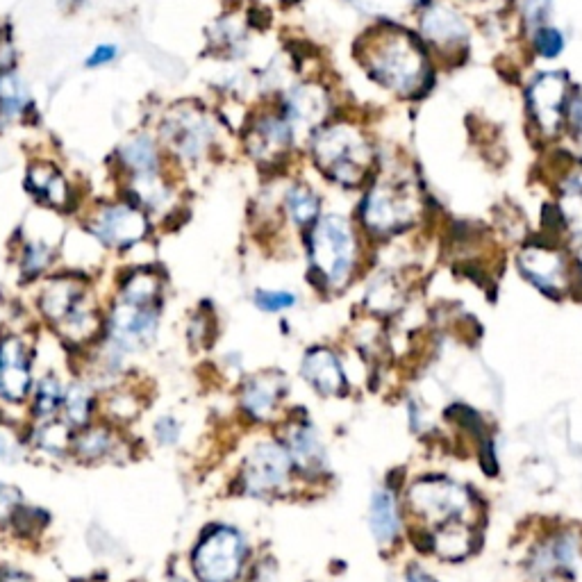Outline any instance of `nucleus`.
Returning <instances> with one entry per match:
<instances>
[{"label": "nucleus", "mask_w": 582, "mask_h": 582, "mask_svg": "<svg viewBox=\"0 0 582 582\" xmlns=\"http://www.w3.org/2000/svg\"><path fill=\"white\" fill-rule=\"evenodd\" d=\"M373 82L398 96H414L428 82V53L410 32L378 28L357 48Z\"/></svg>", "instance_id": "nucleus-1"}, {"label": "nucleus", "mask_w": 582, "mask_h": 582, "mask_svg": "<svg viewBox=\"0 0 582 582\" xmlns=\"http://www.w3.org/2000/svg\"><path fill=\"white\" fill-rule=\"evenodd\" d=\"M312 155L330 180L346 187L360 185L373 166V148L367 135L348 121L323 126L314 135Z\"/></svg>", "instance_id": "nucleus-2"}, {"label": "nucleus", "mask_w": 582, "mask_h": 582, "mask_svg": "<svg viewBox=\"0 0 582 582\" xmlns=\"http://www.w3.org/2000/svg\"><path fill=\"white\" fill-rule=\"evenodd\" d=\"M310 264L321 282L342 291L357 269V232L353 223L339 214L314 221L310 232Z\"/></svg>", "instance_id": "nucleus-3"}, {"label": "nucleus", "mask_w": 582, "mask_h": 582, "mask_svg": "<svg viewBox=\"0 0 582 582\" xmlns=\"http://www.w3.org/2000/svg\"><path fill=\"white\" fill-rule=\"evenodd\" d=\"M419 214V203L410 185L398 180H380L364 196L362 226L373 235H394L410 228Z\"/></svg>", "instance_id": "nucleus-4"}, {"label": "nucleus", "mask_w": 582, "mask_h": 582, "mask_svg": "<svg viewBox=\"0 0 582 582\" xmlns=\"http://www.w3.org/2000/svg\"><path fill=\"white\" fill-rule=\"evenodd\" d=\"M162 139L173 155L185 162H198L214 141L212 121L196 105L173 107L162 123Z\"/></svg>", "instance_id": "nucleus-5"}, {"label": "nucleus", "mask_w": 582, "mask_h": 582, "mask_svg": "<svg viewBox=\"0 0 582 582\" xmlns=\"http://www.w3.org/2000/svg\"><path fill=\"white\" fill-rule=\"evenodd\" d=\"M244 562V542L235 530L216 528L194 551V571L201 582H232Z\"/></svg>", "instance_id": "nucleus-6"}, {"label": "nucleus", "mask_w": 582, "mask_h": 582, "mask_svg": "<svg viewBox=\"0 0 582 582\" xmlns=\"http://www.w3.org/2000/svg\"><path fill=\"white\" fill-rule=\"evenodd\" d=\"M89 232L103 246L126 251L148 235V216L135 203L103 205L91 214Z\"/></svg>", "instance_id": "nucleus-7"}, {"label": "nucleus", "mask_w": 582, "mask_h": 582, "mask_svg": "<svg viewBox=\"0 0 582 582\" xmlns=\"http://www.w3.org/2000/svg\"><path fill=\"white\" fill-rule=\"evenodd\" d=\"M412 510L439 526H453V521L462 519L471 510V498L467 489L455 485L451 480L432 478L414 485L410 492Z\"/></svg>", "instance_id": "nucleus-8"}, {"label": "nucleus", "mask_w": 582, "mask_h": 582, "mask_svg": "<svg viewBox=\"0 0 582 582\" xmlns=\"http://www.w3.org/2000/svg\"><path fill=\"white\" fill-rule=\"evenodd\" d=\"M571 87L562 73H542L528 87V110L544 137H555L567 123Z\"/></svg>", "instance_id": "nucleus-9"}, {"label": "nucleus", "mask_w": 582, "mask_h": 582, "mask_svg": "<svg viewBox=\"0 0 582 582\" xmlns=\"http://www.w3.org/2000/svg\"><path fill=\"white\" fill-rule=\"evenodd\" d=\"M521 276L544 294L560 296L571 285V262L560 248L551 244H528L517 255Z\"/></svg>", "instance_id": "nucleus-10"}, {"label": "nucleus", "mask_w": 582, "mask_h": 582, "mask_svg": "<svg viewBox=\"0 0 582 582\" xmlns=\"http://www.w3.org/2000/svg\"><path fill=\"white\" fill-rule=\"evenodd\" d=\"M157 323H160V307L126 305L116 301L110 314V337L123 351H137L153 342Z\"/></svg>", "instance_id": "nucleus-11"}, {"label": "nucleus", "mask_w": 582, "mask_h": 582, "mask_svg": "<svg viewBox=\"0 0 582 582\" xmlns=\"http://www.w3.org/2000/svg\"><path fill=\"white\" fill-rule=\"evenodd\" d=\"M291 471V455L278 444H262L244 464V489L248 494H266L285 485Z\"/></svg>", "instance_id": "nucleus-12"}, {"label": "nucleus", "mask_w": 582, "mask_h": 582, "mask_svg": "<svg viewBox=\"0 0 582 582\" xmlns=\"http://www.w3.org/2000/svg\"><path fill=\"white\" fill-rule=\"evenodd\" d=\"M30 355L19 337L0 339V396L10 403H19L30 389Z\"/></svg>", "instance_id": "nucleus-13"}, {"label": "nucleus", "mask_w": 582, "mask_h": 582, "mask_svg": "<svg viewBox=\"0 0 582 582\" xmlns=\"http://www.w3.org/2000/svg\"><path fill=\"white\" fill-rule=\"evenodd\" d=\"M294 128L282 114H264L253 121L246 135V148L255 160L273 162L287 153Z\"/></svg>", "instance_id": "nucleus-14"}, {"label": "nucleus", "mask_w": 582, "mask_h": 582, "mask_svg": "<svg viewBox=\"0 0 582 582\" xmlns=\"http://www.w3.org/2000/svg\"><path fill=\"white\" fill-rule=\"evenodd\" d=\"M421 32L435 48H455L469 35L464 16L446 3L426 7L421 16Z\"/></svg>", "instance_id": "nucleus-15"}, {"label": "nucleus", "mask_w": 582, "mask_h": 582, "mask_svg": "<svg viewBox=\"0 0 582 582\" xmlns=\"http://www.w3.org/2000/svg\"><path fill=\"white\" fill-rule=\"evenodd\" d=\"M26 187L39 203L55 210H64L71 203V189L69 182L62 176V171L55 164L37 162L30 166Z\"/></svg>", "instance_id": "nucleus-16"}, {"label": "nucleus", "mask_w": 582, "mask_h": 582, "mask_svg": "<svg viewBox=\"0 0 582 582\" xmlns=\"http://www.w3.org/2000/svg\"><path fill=\"white\" fill-rule=\"evenodd\" d=\"M82 301H87L85 285H82V282H76L71 278H57L48 282L46 289L41 291L39 307L41 314H44L48 321L60 326Z\"/></svg>", "instance_id": "nucleus-17"}, {"label": "nucleus", "mask_w": 582, "mask_h": 582, "mask_svg": "<svg viewBox=\"0 0 582 582\" xmlns=\"http://www.w3.org/2000/svg\"><path fill=\"white\" fill-rule=\"evenodd\" d=\"M303 376L319 394H339L346 385L342 364L328 348H314L303 360Z\"/></svg>", "instance_id": "nucleus-18"}, {"label": "nucleus", "mask_w": 582, "mask_h": 582, "mask_svg": "<svg viewBox=\"0 0 582 582\" xmlns=\"http://www.w3.org/2000/svg\"><path fill=\"white\" fill-rule=\"evenodd\" d=\"M328 114V98L323 89L317 85L296 87L285 101L282 116L291 123V128L303 123V126H317Z\"/></svg>", "instance_id": "nucleus-19"}, {"label": "nucleus", "mask_w": 582, "mask_h": 582, "mask_svg": "<svg viewBox=\"0 0 582 582\" xmlns=\"http://www.w3.org/2000/svg\"><path fill=\"white\" fill-rule=\"evenodd\" d=\"M119 157L132 180L139 178H155L160 176L162 157L157 151L155 141L148 135H135L121 146Z\"/></svg>", "instance_id": "nucleus-20"}, {"label": "nucleus", "mask_w": 582, "mask_h": 582, "mask_svg": "<svg viewBox=\"0 0 582 582\" xmlns=\"http://www.w3.org/2000/svg\"><path fill=\"white\" fill-rule=\"evenodd\" d=\"M160 291H162V282L153 269H132L126 276V280L121 282L119 303L137 305V307L157 305Z\"/></svg>", "instance_id": "nucleus-21"}, {"label": "nucleus", "mask_w": 582, "mask_h": 582, "mask_svg": "<svg viewBox=\"0 0 582 582\" xmlns=\"http://www.w3.org/2000/svg\"><path fill=\"white\" fill-rule=\"evenodd\" d=\"M280 392L282 385L278 378L257 376L253 380H248L241 401H244L248 414H253L255 419H266L273 412V407H276Z\"/></svg>", "instance_id": "nucleus-22"}, {"label": "nucleus", "mask_w": 582, "mask_h": 582, "mask_svg": "<svg viewBox=\"0 0 582 582\" xmlns=\"http://www.w3.org/2000/svg\"><path fill=\"white\" fill-rule=\"evenodd\" d=\"M401 528V519H398V507L394 494L382 489L371 498V530L380 544L394 542Z\"/></svg>", "instance_id": "nucleus-23"}, {"label": "nucleus", "mask_w": 582, "mask_h": 582, "mask_svg": "<svg viewBox=\"0 0 582 582\" xmlns=\"http://www.w3.org/2000/svg\"><path fill=\"white\" fill-rule=\"evenodd\" d=\"M560 210L569 228L582 237V166H573L564 176L560 185Z\"/></svg>", "instance_id": "nucleus-24"}, {"label": "nucleus", "mask_w": 582, "mask_h": 582, "mask_svg": "<svg viewBox=\"0 0 582 582\" xmlns=\"http://www.w3.org/2000/svg\"><path fill=\"white\" fill-rule=\"evenodd\" d=\"M319 207H321L319 196L314 194L310 187L294 185V187L287 189L285 210L289 214V219L294 221L298 228H305V226H310V223L317 221L319 212H321Z\"/></svg>", "instance_id": "nucleus-25"}, {"label": "nucleus", "mask_w": 582, "mask_h": 582, "mask_svg": "<svg viewBox=\"0 0 582 582\" xmlns=\"http://www.w3.org/2000/svg\"><path fill=\"white\" fill-rule=\"evenodd\" d=\"M57 330H60L66 339H71V342L82 344L96 335L98 317H96V312L87 305V301H82L76 310H73L69 317L57 326Z\"/></svg>", "instance_id": "nucleus-26"}, {"label": "nucleus", "mask_w": 582, "mask_h": 582, "mask_svg": "<svg viewBox=\"0 0 582 582\" xmlns=\"http://www.w3.org/2000/svg\"><path fill=\"white\" fill-rule=\"evenodd\" d=\"M30 105L21 78L14 71L0 73V114L3 116H19Z\"/></svg>", "instance_id": "nucleus-27"}, {"label": "nucleus", "mask_w": 582, "mask_h": 582, "mask_svg": "<svg viewBox=\"0 0 582 582\" xmlns=\"http://www.w3.org/2000/svg\"><path fill=\"white\" fill-rule=\"evenodd\" d=\"M114 444L116 439L112 435V430L98 426L82 432L73 448H76V453L82 460H101V457H107L114 451Z\"/></svg>", "instance_id": "nucleus-28"}, {"label": "nucleus", "mask_w": 582, "mask_h": 582, "mask_svg": "<svg viewBox=\"0 0 582 582\" xmlns=\"http://www.w3.org/2000/svg\"><path fill=\"white\" fill-rule=\"evenodd\" d=\"M64 414H66V421H69V426L78 428V426H85L89 421V414H91V392L82 385V382H76V385H71L69 392L64 394Z\"/></svg>", "instance_id": "nucleus-29"}, {"label": "nucleus", "mask_w": 582, "mask_h": 582, "mask_svg": "<svg viewBox=\"0 0 582 582\" xmlns=\"http://www.w3.org/2000/svg\"><path fill=\"white\" fill-rule=\"evenodd\" d=\"M435 548L448 560H460L469 553L471 548V539H469V530L464 526H446L439 532L435 539Z\"/></svg>", "instance_id": "nucleus-30"}, {"label": "nucleus", "mask_w": 582, "mask_h": 582, "mask_svg": "<svg viewBox=\"0 0 582 582\" xmlns=\"http://www.w3.org/2000/svg\"><path fill=\"white\" fill-rule=\"evenodd\" d=\"M291 451H294V457L303 469L319 467L321 460H323V453H321L317 437H314L310 430H303V428L296 430L294 435H291Z\"/></svg>", "instance_id": "nucleus-31"}, {"label": "nucleus", "mask_w": 582, "mask_h": 582, "mask_svg": "<svg viewBox=\"0 0 582 582\" xmlns=\"http://www.w3.org/2000/svg\"><path fill=\"white\" fill-rule=\"evenodd\" d=\"M64 403V392H62V385L60 380L48 376L44 378L37 385V392H35V414L39 417H53L57 412V407Z\"/></svg>", "instance_id": "nucleus-32"}, {"label": "nucleus", "mask_w": 582, "mask_h": 582, "mask_svg": "<svg viewBox=\"0 0 582 582\" xmlns=\"http://www.w3.org/2000/svg\"><path fill=\"white\" fill-rule=\"evenodd\" d=\"M53 248L46 244H39V241H30L23 248V257H21V271L26 278H37L44 273L48 266L53 262Z\"/></svg>", "instance_id": "nucleus-33"}, {"label": "nucleus", "mask_w": 582, "mask_h": 582, "mask_svg": "<svg viewBox=\"0 0 582 582\" xmlns=\"http://www.w3.org/2000/svg\"><path fill=\"white\" fill-rule=\"evenodd\" d=\"M35 442L46 453L62 455L69 448V426L66 423H46L41 426L35 435Z\"/></svg>", "instance_id": "nucleus-34"}, {"label": "nucleus", "mask_w": 582, "mask_h": 582, "mask_svg": "<svg viewBox=\"0 0 582 582\" xmlns=\"http://www.w3.org/2000/svg\"><path fill=\"white\" fill-rule=\"evenodd\" d=\"M532 44H535V51L553 60V57L560 55L564 51V35L553 26H539L532 35Z\"/></svg>", "instance_id": "nucleus-35"}, {"label": "nucleus", "mask_w": 582, "mask_h": 582, "mask_svg": "<svg viewBox=\"0 0 582 582\" xmlns=\"http://www.w3.org/2000/svg\"><path fill=\"white\" fill-rule=\"evenodd\" d=\"M255 305L260 307L262 312H282L296 305V296L291 294V291L260 289L255 294Z\"/></svg>", "instance_id": "nucleus-36"}, {"label": "nucleus", "mask_w": 582, "mask_h": 582, "mask_svg": "<svg viewBox=\"0 0 582 582\" xmlns=\"http://www.w3.org/2000/svg\"><path fill=\"white\" fill-rule=\"evenodd\" d=\"M548 10H551V0H523V16H526L532 30L542 26V21L548 16Z\"/></svg>", "instance_id": "nucleus-37"}, {"label": "nucleus", "mask_w": 582, "mask_h": 582, "mask_svg": "<svg viewBox=\"0 0 582 582\" xmlns=\"http://www.w3.org/2000/svg\"><path fill=\"white\" fill-rule=\"evenodd\" d=\"M116 55H119V48H116L114 44H101L89 53L85 66L87 69H101V66L112 64L116 60Z\"/></svg>", "instance_id": "nucleus-38"}, {"label": "nucleus", "mask_w": 582, "mask_h": 582, "mask_svg": "<svg viewBox=\"0 0 582 582\" xmlns=\"http://www.w3.org/2000/svg\"><path fill=\"white\" fill-rule=\"evenodd\" d=\"M19 453H21L19 439L14 437L12 430L0 426V457H3V460H14Z\"/></svg>", "instance_id": "nucleus-39"}, {"label": "nucleus", "mask_w": 582, "mask_h": 582, "mask_svg": "<svg viewBox=\"0 0 582 582\" xmlns=\"http://www.w3.org/2000/svg\"><path fill=\"white\" fill-rule=\"evenodd\" d=\"M178 423L173 421L171 417H164L157 421V426H155V432H157V439H160L162 444H173L178 439Z\"/></svg>", "instance_id": "nucleus-40"}, {"label": "nucleus", "mask_w": 582, "mask_h": 582, "mask_svg": "<svg viewBox=\"0 0 582 582\" xmlns=\"http://www.w3.org/2000/svg\"><path fill=\"white\" fill-rule=\"evenodd\" d=\"M14 62H16V53H14L10 37L0 35V73L14 71Z\"/></svg>", "instance_id": "nucleus-41"}, {"label": "nucleus", "mask_w": 582, "mask_h": 582, "mask_svg": "<svg viewBox=\"0 0 582 582\" xmlns=\"http://www.w3.org/2000/svg\"><path fill=\"white\" fill-rule=\"evenodd\" d=\"M407 582H435V580H432L428 573H423L419 569H410L407 571Z\"/></svg>", "instance_id": "nucleus-42"}, {"label": "nucleus", "mask_w": 582, "mask_h": 582, "mask_svg": "<svg viewBox=\"0 0 582 582\" xmlns=\"http://www.w3.org/2000/svg\"><path fill=\"white\" fill-rule=\"evenodd\" d=\"M0 582H28V580L14 571H3L0 573Z\"/></svg>", "instance_id": "nucleus-43"}, {"label": "nucleus", "mask_w": 582, "mask_h": 582, "mask_svg": "<svg viewBox=\"0 0 582 582\" xmlns=\"http://www.w3.org/2000/svg\"><path fill=\"white\" fill-rule=\"evenodd\" d=\"M578 271L582 273V251L578 253Z\"/></svg>", "instance_id": "nucleus-44"}, {"label": "nucleus", "mask_w": 582, "mask_h": 582, "mask_svg": "<svg viewBox=\"0 0 582 582\" xmlns=\"http://www.w3.org/2000/svg\"><path fill=\"white\" fill-rule=\"evenodd\" d=\"M173 582H185V580H173Z\"/></svg>", "instance_id": "nucleus-45"}, {"label": "nucleus", "mask_w": 582, "mask_h": 582, "mask_svg": "<svg viewBox=\"0 0 582 582\" xmlns=\"http://www.w3.org/2000/svg\"><path fill=\"white\" fill-rule=\"evenodd\" d=\"M0 492H3V489H0Z\"/></svg>", "instance_id": "nucleus-46"}]
</instances>
